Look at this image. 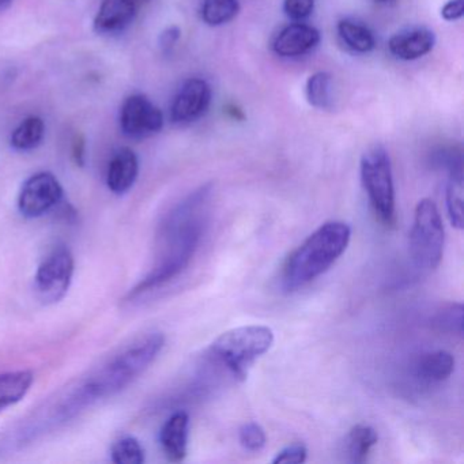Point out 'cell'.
Returning a JSON list of instances; mask_svg holds the SVG:
<instances>
[{"label": "cell", "instance_id": "cell-1", "mask_svg": "<svg viewBox=\"0 0 464 464\" xmlns=\"http://www.w3.org/2000/svg\"><path fill=\"white\" fill-rule=\"evenodd\" d=\"M210 195L211 186L200 187L168 214L160 233L156 263L130 292V300L164 286L188 267L202 240Z\"/></svg>", "mask_w": 464, "mask_h": 464}, {"label": "cell", "instance_id": "cell-2", "mask_svg": "<svg viewBox=\"0 0 464 464\" xmlns=\"http://www.w3.org/2000/svg\"><path fill=\"white\" fill-rule=\"evenodd\" d=\"M164 346V334H145L121 347L99 368L70 387V393L81 411L96 401L112 398L129 387L156 361Z\"/></svg>", "mask_w": 464, "mask_h": 464}, {"label": "cell", "instance_id": "cell-3", "mask_svg": "<svg viewBox=\"0 0 464 464\" xmlns=\"http://www.w3.org/2000/svg\"><path fill=\"white\" fill-rule=\"evenodd\" d=\"M350 238L352 227L344 222L323 224L287 257L282 268V287L295 292L319 278L344 254Z\"/></svg>", "mask_w": 464, "mask_h": 464}, {"label": "cell", "instance_id": "cell-4", "mask_svg": "<svg viewBox=\"0 0 464 464\" xmlns=\"http://www.w3.org/2000/svg\"><path fill=\"white\" fill-rule=\"evenodd\" d=\"M274 343V333L267 325H243L222 333L211 343L210 354L221 362L235 379L244 380L257 358Z\"/></svg>", "mask_w": 464, "mask_h": 464}, {"label": "cell", "instance_id": "cell-5", "mask_svg": "<svg viewBox=\"0 0 464 464\" xmlns=\"http://www.w3.org/2000/svg\"><path fill=\"white\" fill-rule=\"evenodd\" d=\"M361 179L376 218L384 227H393L396 211L392 165L382 146H373L363 153L361 159Z\"/></svg>", "mask_w": 464, "mask_h": 464}, {"label": "cell", "instance_id": "cell-6", "mask_svg": "<svg viewBox=\"0 0 464 464\" xmlns=\"http://www.w3.org/2000/svg\"><path fill=\"white\" fill-rule=\"evenodd\" d=\"M444 225L436 203L422 199L415 208L414 224L410 232V255L420 270L439 267L444 254Z\"/></svg>", "mask_w": 464, "mask_h": 464}, {"label": "cell", "instance_id": "cell-7", "mask_svg": "<svg viewBox=\"0 0 464 464\" xmlns=\"http://www.w3.org/2000/svg\"><path fill=\"white\" fill-rule=\"evenodd\" d=\"M74 255L64 244L53 246L37 268L34 287L44 304L59 303L69 293L74 278Z\"/></svg>", "mask_w": 464, "mask_h": 464}, {"label": "cell", "instance_id": "cell-8", "mask_svg": "<svg viewBox=\"0 0 464 464\" xmlns=\"http://www.w3.org/2000/svg\"><path fill=\"white\" fill-rule=\"evenodd\" d=\"M64 189L56 176L39 172L24 183L18 195V208L26 218H40L63 200Z\"/></svg>", "mask_w": 464, "mask_h": 464}, {"label": "cell", "instance_id": "cell-9", "mask_svg": "<svg viewBox=\"0 0 464 464\" xmlns=\"http://www.w3.org/2000/svg\"><path fill=\"white\" fill-rule=\"evenodd\" d=\"M164 127L161 111L143 94H134L121 111V130L124 137L142 140L159 134Z\"/></svg>", "mask_w": 464, "mask_h": 464}, {"label": "cell", "instance_id": "cell-10", "mask_svg": "<svg viewBox=\"0 0 464 464\" xmlns=\"http://www.w3.org/2000/svg\"><path fill=\"white\" fill-rule=\"evenodd\" d=\"M211 88L205 80L191 78L179 89L170 108V119L175 124H188L199 121L211 104Z\"/></svg>", "mask_w": 464, "mask_h": 464}, {"label": "cell", "instance_id": "cell-11", "mask_svg": "<svg viewBox=\"0 0 464 464\" xmlns=\"http://www.w3.org/2000/svg\"><path fill=\"white\" fill-rule=\"evenodd\" d=\"M137 12L134 0H102L94 20V31L102 36L123 34L134 23Z\"/></svg>", "mask_w": 464, "mask_h": 464}, {"label": "cell", "instance_id": "cell-12", "mask_svg": "<svg viewBox=\"0 0 464 464\" xmlns=\"http://www.w3.org/2000/svg\"><path fill=\"white\" fill-rule=\"evenodd\" d=\"M319 43L320 34L316 28L305 24H292L279 32L273 48L282 58H295L311 53Z\"/></svg>", "mask_w": 464, "mask_h": 464}, {"label": "cell", "instance_id": "cell-13", "mask_svg": "<svg viewBox=\"0 0 464 464\" xmlns=\"http://www.w3.org/2000/svg\"><path fill=\"white\" fill-rule=\"evenodd\" d=\"M189 417L186 411H176L168 418L160 431V444L168 460L180 463L188 452Z\"/></svg>", "mask_w": 464, "mask_h": 464}, {"label": "cell", "instance_id": "cell-14", "mask_svg": "<svg viewBox=\"0 0 464 464\" xmlns=\"http://www.w3.org/2000/svg\"><path fill=\"white\" fill-rule=\"evenodd\" d=\"M436 44L433 32L426 28L407 29L393 34L388 42L391 53L401 61H415L428 55Z\"/></svg>", "mask_w": 464, "mask_h": 464}, {"label": "cell", "instance_id": "cell-15", "mask_svg": "<svg viewBox=\"0 0 464 464\" xmlns=\"http://www.w3.org/2000/svg\"><path fill=\"white\" fill-rule=\"evenodd\" d=\"M140 175V160L129 148L121 149L111 160L107 186L115 195H123L134 187Z\"/></svg>", "mask_w": 464, "mask_h": 464}, {"label": "cell", "instance_id": "cell-16", "mask_svg": "<svg viewBox=\"0 0 464 464\" xmlns=\"http://www.w3.org/2000/svg\"><path fill=\"white\" fill-rule=\"evenodd\" d=\"M453 371H455V358L445 350H437L422 355L415 365V374L426 384L445 382L450 379Z\"/></svg>", "mask_w": 464, "mask_h": 464}, {"label": "cell", "instance_id": "cell-17", "mask_svg": "<svg viewBox=\"0 0 464 464\" xmlns=\"http://www.w3.org/2000/svg\"><path fill=\"white\" fill-rule=\"evenodd\" d=\"M34 382L31 371H14L0 373V412L20 403Z\"/></svg>", "mask_w": 464, "mask_h": 464}, {"label": "cell", "instance_id": "cell-18", "mask_svg": "<svg viewBox=\"0 0 464 464\" xmlns=\"http://www.w3.org/2000/svg\"><path fill=\"white\" fill-rule=\"evenodd\" d=\"M377 441H379V434L372 426H353L347 434L346 441H344V450H346L350 463H365Z\"/></svg>", "mask_w": 464, "mask_h": 464}, {"label": "cell", "instance_id": "cell-19", "mask_svg": "<svg viewBox=\"0 0 464 464\" xmlns=\"http://www.w3.org/2000/svg\"><path fill=\"white\" fill-rule=\"evenodd\" d=\"M339 37L354 53H368L376 47V40L368 26L353 20L338 24Z\"/></svg>", "mask_w": 464, "mask_h": 464}, {"label": "cell", "instance_id": "cell-20", "mask_svg": "<svg viewBox=\"0 0 464 464\" xmlns=\"http://www.w3.org/2000/svg\"><path fill=\"white\" fill-rule=\"evenodd\" d=\"M45 135V124L39 116L25 119L12 135V148L17 151H32L42 145Z\"/></svg>", "mask_w": 464, "mask_h": 464}, {"label": "cell", "instance_id": "cell-21", "mask_svg": "<svg viewBox=\"0 0 464 464\" xmlns=\"http://www.w3.org/2000/svg\"><path fill=\"white\" fill-rule=\"evenodd\" d=\"M445 203L452 227L459 230L463 229V169L450 172Z\"/></svg>", "mask_w": 464, "mask_h": 464}, {"label": "cell", "instance_id": "cell-22", "mask_svg": "<svg viewBox=\"0 0 464 464\" xmlns=\"http://www.w3.org/2000/svg\"><path fill=\"white\" fill-rule=\"evenodd\" d=\"M333 77L328 72H316L306 82V99L317 110L327 111L333 108Z\"/></svg>", "mask_w": 464, "mask_h": 464}, {"label": "cell", "instance_id": "cell-23", "mask_svg": "<svg viewBox=\"0 0 464 464\" xmlns=\"http://www.w3.org/2000/svg\"><path fill=\"white\" fill-rule=\"evenodd\" d=\"M238 0H203L202 18L208 25L221 26L238 14Z\"/></svg>", "mask_w": 464, "mask_h": 464}, {"label": "cell", "instance_id": "cell-24", "mask_svg": "<svg viewBox=\"0 0 464 464\" xmlns=\"http://www.w3.org/2000/svg\"><path fill=\"white\" fill-rule=\"evenodd\" d=\"M111 459L115 464H142L146 460L145 450L135 437H121L112 445Z\"/></svg>", "mask_w": 464, "mask_h": 464}, {"label": "cell", "instance_id": "cell-25", "mask_svg": "<svg viewBox=\"0 0 464 464\" xmlns=\"http://www.w3.org/2000/svg\"><path fill=\"white\" fill-rule=\"evenodd\" d=\"M433 324L441 333L463 336V305L450 304L445 306L434 316Z\"/></svg>", "mask_w": 464, "mask_h": 464}, {"label": "cell", "instance_id": "cell-26", "mask_svg": "<svg viewBox=\"0 0 464 464\" xmlns=\"http://www.w3.org/2000/svg\"><path fill=\"white\" fill-rule=\"evenodd\" d=\"M238 440L244 450L249 452H259L267 442L265 429L256 422L244 423L238 430Z\"/></svg>", "mask_w": 464, "mask_h": 464}, {"label": "cell", "instance_id": "cell-27", "mask_svg": "<svg viewBox=\"0 0 464 464\" xmlns=\"http://www.w3.org/2000/svg\"><path fill=\"white\" fill-rule=\"evenodd\" d=\"M308 450L303 442H293L279 450L274 458V464H300L306 460Z\"/></svg>", "mask_w": 464, "mask_h": 464}, {"label": "cell", "instance_id": "cell-28", "mask_svg": "<svg viewBox=\"0 0 464 464\" xmlns=\"http://www.w3.org/2000/svg\"><path fill=\"white\" fill-rule=\"evenodd\" d=\"M314 0H285L284 12L290 20L304 21L314 13Z\"/></svg>", "mask_w": 464, "mask_h": 464}, {"label": "cell", "instance_id": "cell-29", "mask_svg": "<svg viewBox=\"0 0 464 464\" xmlns=\"http://www.w3.org/2000/svg\"><path fill=\"white\" fill-rule=\"evenodd\" d=\"M181 32L178 26H169V28L165 29L161 34H160L159 45L161 48L162 53H172L175 45L178 44L179 40H180Z\"/></svg>", "mask_w": 464, "mask_h": 464}, {"label": "cell", "instance_id": "cell-30", "mask_svg": "<svg viewBox=\"0 0 464 464\" xmlns=\"http://www.w3.org/2000/svg\"><path fill=\"white\" fill-rule=\"evenodd\" d=\"M463 15L464 0H450L441 9V17L444 18L445 21H450V23L460 20Z\"/></svg>", "mask_w": 464, "mask_h": 464}, {"label": "cell", "instance_id": "cell-31", "mask_svg": "<svg viewBox=\"0 0 464 464\" xmlns=\"http://www.w3.org/2000/svg\"><path fill=\"white\" fill-rule=\"evenodd\" d=\"M72 156L78 167H85L86 140L82 134H77L72 140Z\"/></svg>", "mask_w": 464, "mask_h": 464}, {"label": "cell", "instance_id": "cell-32", "mask_svg": "<svg viewBox=\"0 0 464 464\" xmlns=\"http://www.w3.org/2000/svg\"><path fill=\"white\" fill-rule=\"evenodd\" d=\"M225 111H227V113L230 116V118L236 119V121H244V119H246L243 111H241L237 105L229 104L227 108H225Z\"/></svg>", "mask_w": 464, "mask_h": 464}, {"label": "cell", "instance_id": "cell-33", "mask_svg": "<svg viewBox=\"0 0 464 464\" xmlns=\"http://www.w3.org/2000/svg\"><path fill=\"white\" fill-rule=\"evenodd\" d=\"M12 2L13 0H0V12H5V10L9 9Z\"/></svg>", "mask_w": 464, "mask_h": 464}, {"label": "cell", "instance_id": "cell-34", "mask_svg": "<svg viewBox=\"0 0 464 464\" xmlns=\"http://www.w3.org/2000/svg\"><path fill=\"white\" fill-rule=\"evenodd\" d=\"M393 2V0H376V4L388 5Z\"/></svg>", "mask_w": 464, "mask_h": 464}]
</instances>
